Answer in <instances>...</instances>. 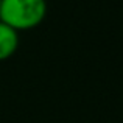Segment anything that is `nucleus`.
<instances>
[{
    "label": "nucleus",
    "mask_w": 123,
    "mask_h": 123,
    "mask_svg": "<svg viewBox=\"0 0 123 123\" xmlns=\"http://www.w3.org/2000/svg\"><path fill=\"white\" fill-rule=\"evenodd\" d=\"M47 16L45 0H2L0 2V22L12 30H33Z\"/></svg>",
    "instance_id": "obj_1"
},
{
    "label": "nucleus",
    "mask_w": 123,
    "mask_h": 123,
    "mask_svg": "<svg viewBox=\"0 0 123 123\" xmlns=\"http://www.w3.org/2000/svg\"><path fill=\"white\" fill-rule=\"evenodd\" d=\"M19 47V34L11 27L0 22V61H5L16 53Z\"/></svg>",
    "instance_id": "obj_2"
},
{
    "label": "nucleus",
    "mask_w": 123,
    "mask_h": 123,
    "mask_svg": "<svg viewBox=\"0 0 123 123\" xmlns=\"http://www.w3.org/2000/svg\"><path fill=\"white\" fill-rule=\"evenodd\" d=\"M0 2H2V0H0Z\"/></svg>",
    "instance_id": "obj_3"
}]
</instances>
